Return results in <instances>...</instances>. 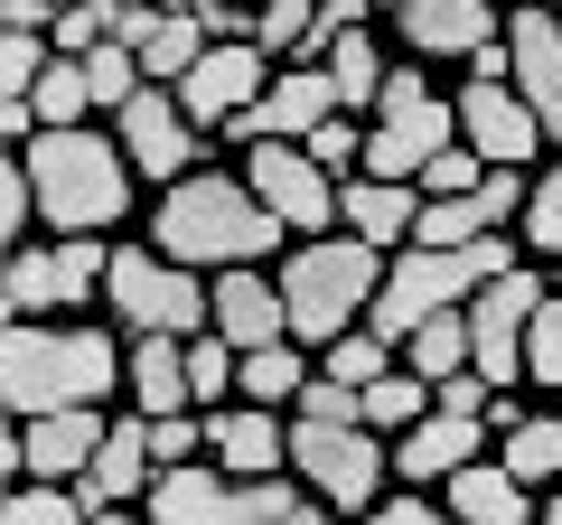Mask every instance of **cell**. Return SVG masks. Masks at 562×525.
Listing matches in <instances>:
<instances>
[{"instance_id": "c3c4849f", "label": "cell", "mask_w": 562, "mask_h": 525, "mask_svg": "<svg viewBox=\"0 0 562 525\" xmlns=\"http://www.w3.org/2000/svg\"><path fill=\"white\" fill-rule=\"evenodd\" d=\"M357 525H460V516H441L431 498H384V506H366Z\"/></svg>"}, {"instance_id": "6da1fadb", "label": "cell", "mask_w": 562, "mask_h": 525, "mask_svg": "<svg viewBox=\"0 0 562 525\" xmlns=\"http://www.w3.org/2000/svg\"><path fill=\"white\" fill-rule=\"evenodd\" d=\"M291 225L254 198V179H225V169H188L179 188H160V216H150V244L188 272H235V262L281 254Z\"/></svg>"}, {"instance_id": "836d02e7", "label": "cell", "mask_w": 562, "mask_h": 525, "mask_svg": "<svg viewBox=\"0 0 562 525\" xmlns=\"http://www.w3.org/2000/svg\"><path fill=\"white\" fill-rule=\"evenodd\" d=\"M0 525H94V506H85L66 479H20L10 506H0Z\"/></svg>"}, {"instance_id": "f35d334b", "label": "cell", "mask_w": 562, "mask_h": 525, "mask_svg": "<svg viewBox=\"0 0 562 525\" xmlns=\"http://www.w3.org/2000/svg\"><path fill=\"white\" fill-rule=\"evenodd\" d=\"M47 38H57V57H94V47L113 38V0H66Z\"/></svg>"}, {"instance_id": "d4e9b609", "label": "cell", "mask_w": 562, "mask_h": 525, "mask_svg": "<svg viewBox=\"0 0 562 525\" xmlns=\"http://www.w3.org/2000/svg\"><path fill=\"white\" fill-rule=\"evenodd\" d=\"M132 413H198L188 394V338H132Z\"/></svg>"}, {"instance_id": "f1b7e54d", "label": "cell", "mask_w": 562, "mask_h": 525, "mask_svg": "<svg viewBox=\"0 0 562 525\" xmlns=\"http://www.w3.org/2000/svg\"><path fill=\"white\" fill-rule=\"evenodd\" d=\"M497 206H487V188L479 198H422V225H413V244H487L497 235Z\"/></svg>"}, {"instance_id": "5bb4252c", "label": "cell", "mask_w": 562, "mask_h": 525, "mask_svg": "<svg viewBox=\"0 0 562 525\" xmlns=\"http://www.w3.org/2000/svg\"><path fill=\"white\" fill-rule=\"evenodd\" d=\"M460 142L479 150L487 169H525L543 142H553V132H543V113L516 94V85H497V76H469V85H460Z\"/></svg>"}, {"instance_id": "8992f818", "label": "cell", "mask_w": 562, "mask_h": 525, "mask_svg": "<svg viewBox=\"0 0 562 525\" xmlns=\"http://www.w3.org/2000/svg\"><path fill=\"white\" fill-rule=\"evenodd\" d=\"M103 301H113V320L132 328V338H198V328H216V291H206V272L169 262L160 244H113Z\"/></svg>"}, {"instance_id": "1f68e13d", "label": "cell", "mask_w": 562, "mask_h": 525, "mask_svg": "<svg viewBox=\"0 0 562 525\" xmlns=\"http://www.w3.org/2000/svg\"><path fill=\"white\" fill-rule=\"evenodd\" d=\"M206 47H216V38H206V20H198V10H169V20H160V38L140 47V76H160V85H179L188 66L206 57Z\"/></svg>"}, {"instance_id": "7dc6e473", "label": "cell", "mask_w": 562, "mask_h": 525, "mask_svg": "<svg viewBox=\"0 0 562 525\" xmlns=\"http://www.w3.org/2000/svg\"><path fill=\"white\" fill-rule=\"evenodd\" d=\"M487 394H497V384H487L479 366H460V376H441V384H431V404H441V413H479Z\"/></svg>"}, {"instance_id": "7402d4cb", "label": "cell", "mask_w": 562, "mask_h": 525, "mask_svg": "<svg viewBox=\"0 0 562 525\" xmlns=\"http://www.w3.org/2000/svg\"><path fill=\"white\" fill-rule=\"evenodd\" d=\"M103 413L94 404H66V413H38V423H20V450H29V479H85L103 450Z\"/></svg>"}, {"instance_id": "9c48e42d", "label": "cell", "mask_w": 562, "mask_h": 525, "mask_svg": "<svg viewBox=\"0 0 562 525\" xmlns=\"http://www.w3.org/2000/svg\"><path fill=\"white\" fill-rule=\"evenodd\" d=\"M103 272H113V244L103 235H57V244H10V282H0V301H10V320H47V310H85L103 301Z\"/></svg>"}, {"instance_id": "60d3db41", "label": "cell", "mask_w": 562, "mask_h": 525, "mask_svg": "<svg viewBox=\"0 0 562 525\" xmlns=\"http://www.w3.org/2000/svg\"><path fill=\"white\" fill-rule=\"evenodd\" d=\"M132 66H140V47H122V38H103L94 57H85V76H94V103H103V113H122V103L140 94V85H132Z\"/></svg>"}, {"instance_id": "7c38bea8", "label": "cell", "mask_w": 562, "mask_h": 525, "mask_svg": "<svg viewBox=\"0 0 562 525\" xmlns=\"http://www.w3.org/2000/svg\"><path fill=\"white\" fill-rule=\"evenodd\" d=\"M262 85H272V47H254V38H216L179 85H169V94L188 103V122H198V132H225L244 103H262Z\"/></svg>"}, {"instance_id": "52a82bcc", "label": "cell", "mask_w": 562, "mask_h": 525, "mask_svg": "<svg viewBox=\"0 0 562 525\" xmlns=\"http://www.w3.org/2000/svg\"><path fill=\"white\" fill-rule=\"evenodd\" d=\"M450 132H460V103L431 94L422 66H384L375 132H366V179H422L431 150H450Z\"/></svg>"}, {"instance_id": "e0dca14e", "label": "cell", "mask_w": 562, "mask_h": 525, "mask_svg": "<svg viewBox=\"0 0 562 525\" xmlns=\"http://www.w3.org/2000/svg\"><path fill=\"white\" fill-rule=\"evenodd\" d=\"M506 57H516V94L543 113V132L562 142V20L543 0H516V20H506Z\"/></svg>"}, {"instance_id": "d6986e66", "label": "cell", "mask_w": 562, "mask_h": 525, "mask_svg": "<svg viewBox=\"0 0 562 525\" xmlns=\"http://www.w3.org/2000/svg\"><path fill=\"white\" fill-rule=\"evenodd\" d=\"M487 450V432H479V413H422L413 432H394V479H413V488H431V479H460L469 460Z\"/></svg>"}, {"instance_id": "ab89813d", "label": "cell", "mask_w": 562, "mask_h": 525, "mask_svg": "<svg viewBox=\"0 0 562 525\" xmlns=\"http://www.w3.org/2000/svg\"><path fill=\"white\" fill-rule=\"evenodd\" d=\"M301 150H310V160L328 169V179H357V169H366V142H357V113H328V122H319V132H310Z\"/></svg>"}, {"instance_id": "3957f363", "label": "cell", "mask_w": 562, "mask_h": 525, "mask_svg": "<svg viewBox=\"0 0 562 525\" xmlns=\"http://www.w3.org/2000/svg\"><path fill=\"white\" fill-rule=\"evenodd\" d=\"M122 347L103 328H47V320H10V357H0V394L20 423L38 413H66V404H103L122 394Z\"/></svg>"}, {"instance_id": "d590c367", "label": "cell", "mask_w": 562, "mask_h": 525, "mask_svg": "<svg viewBox=\"0 0 562 525\" xmlns=\"http://www.w3.org/2000/svg\"><path fill=\"white\" fill-rule=\"evenodd\" d=\"M29 103H38V122H85V113H94V76H85V57H57L38 85H29Z\"/></svg>"}, {"instance_id": "4dcf8cb0", "label": "cell", "mask_w": 562, "mask_h": 525, "mask_svg": "<svg viewBox=\"0 0 562 525\" xmlns=\"http://www.w3.org/2000/svg\"><path fill=\"white\" fill-rule=\"evenodd\" d=\"M403 347H413V376H431V384L460 376V366H469V310H431Z\"/></svg>"}, {"instance_id": "d6a6232c", "label": "cell", "mask_w": 562, "mask_h": 525, "mask_svg": "<svg viewBox=\"0 0 562 525\" xmlns=\"http://www.w3.org/2000/svg\"><path fill=\"white\" fill-rule=\"evenodd\" d=\"M328 76H338V113H375V94H384V57L366 47V29H347V38L328 47Z\"/></svg>"}, {"instance_id": "f6af8a7d", "label": "cell", "mask_w": 562, "mask_h": 525, "mask_svg": "<svg viewBox=\"0 0 562 525\" xmlns=\"http://www.w3.org/2000/svg\"><path fill=\"white\" fill-rule=\"evenodd\" d=\"M29 225H38V179H29V160H10V179H0V235L29 244Z\"/></svg>"}, {"instance_id": "db71d44e", "label": "cell", "mask_w": 562, "mask_h": 525, "mask_svg": "<svg viewBox=\"0 0 562 525\" xmlns=\"http://www.w3.org/2000/svg\"><path fill=\"white\" fill-rule=\"evenodd\" d=\"M543 525H562V498H553V506H543Z\"/></svg>"}, {"instance_id": "44dd1931", "label": "cell", "mask_w": 562, "mask_h": 525, "mask_svg": "<svg viewBox=\"0 0 562 525\" xmlns=\"http://www.w3.org/2000/svg\"><path fill=\"white\" fill-rule=\"evenodd\" d=\"M403 47L413 57H479L497 47V0H403Z\"/></svg>"}, {"instance_id": "484cf974", "label": "cell", "mask_w": 562, "mask_h": 525, "mask_svg": "<svg viewBox=\"0 0 562 525\" xmlns=\"http://www.w3.org/2000/svg\"><path fill=\"white\" fill-rule=\"evenodd\" d=\"M441 488H450V516L460 525H525L535 516V506H525V479L506 460H469L460 479H441Z\"/></svg>"}, {"instance_id": "816d5d0a", "label": "cell", "mask_w": 562, "mask_h": 525, "mask_svg": "<svg viewBox=\"0 0 562 525\" xmlns=\"http://www.w3.org/2000/svg\"><path fill=\"white\" fill-rule=\"evenodd\" d=\"M328 516H338V506H328V498H301V506H291V516H262V525H328Z\"/></svg>"}, {"instance_id": "ffe728a7", "label": "cell", "mask_w": 562, "mask_h": 525, "mask_svg": "<svg viewBox=\"0 0 562 525\" xmlns=\"http://www.w3.org/2000/svg\"><path fill=\"white\" fill-rule=\"evenodd\" d=\"M150 479H160V450H150V413H122V423L103 432L94 469L76 479V498H85V506H132V498H150Z\"/></svg>"}, {"instance_id": "ee69618b", "label": "cell", "mask_w": 562, "mask_h": 525, "mask_svg": "<svg viewBox=\"0 0 562 525\" xmlns=\"http://www.w3.org/2000/svg\"><path fill=\"white\" fill-rule=\"evenodd\" d=\"M525 376H535V384H562V301H553V291H543L535 328H525Z\"/></svg>"}, {"instance_id": "5b68a950", "label": "cell", "mask_w": 562, "mask_h": 525, "mask_svg": "<svg viewBox=\"0 0 562 525\" xmlns=\"http://www.w3.org/2000/svg\"><path fill=\"white\" fill-rule=\"evenodd\" d=\"M497 272H516L497 235L487 244H403V254L384 262V291H375V310H366V328H375V338H413L431 310H460V291H487Z\"/></svg>"}, {"instance_id": "8fae6325", "label": "cell", "mask_w": 562, "mask_h": 525, "mask_svg": "<svg viewBox=\"0 0 562 525\" xmlns=\"http://www.w3.org/2000/svg\"><path fill=\"white\" fill-rule=\"evenodd\" d=\"M113 132H122V150H132V169L160 179V188H179L188 169H198V150H206V132L188 122V103L169 94V85H140V94L113 113Z\"/></svg>"}, {"instance_id": "7bdbcfd3", "label": "cell", "mask_w": 562, "mask_h": 525, "mask_svg": "<svg viewBox=\"0 0 562 525\" xmlns=\"http://www.w3.org/2000/svg\"><path fill=\"white\" fill-rule=\"evenodd\" d=\"M479 188H487V160H479V150H431V169H422V198H479Z\"/></svg>"}, {"instance_id": "2e32d148", "label": "cell", "mask_w": 562, "mask_h": 525, "mask_svg": "<svg viewBox=\"0 0 562 525\" xmlns=\"http://www.w3.org/2000/svg\"><path fill=\"white\" fill-rule=\"evenodd\" d=\"M328 113H338V76L328 66H291V76L262 85V103H244L225 122V142H310Z\"/></svg>"}, {"instance_id": "b9f144b4", "label": "cell", "mask_w": 562, "mask_h": 525, "mask_svg": "<svg viewBox=\"0 0 562 525\" xmlns=\"http://www.w3.org/2000/svg\"><path fill=\"white\" fill-rule=\"evenodd\" d=\"M516 235L535 244V254H562V160L535 179V198H525V225H516Z\"/></svg>"}, {"instance_id": "83f0119b", "label": "cell", "mask_w": 562, "mask_h": 525, "mask_svg": "<svg viewBox=\"0 0 562 525\" xmlns=\"http://www.w3.org/2000/svg\"><path fill=\"white\" fill-rule=\"evenodd\" d=\"M188 394H198V413H216L225 394H244V347L216 338V328H198L188 338Z\"/></svg>"}, {"instance_id": "74e56055", "label": "cell", "mask_w": 562, "mask_h": 525, "mask_svg": "<svg viewBox=\"0 0 562 525\" xmlns=\"http://www.w3.org/2000/svg\"><path fill=\"white\" fill-rule=\"evenodd\" d=\"M310 29H319V0H262L254 10V47H272V57H301Z\"/></svg>"}, {"instance_id": "30bf717a", "label": "cell", "mask_w": 562, "mask_h": 525, "mask_svg": "<svg viewBox=\"0 0 562 525\" xmlns=\"http://www.w3.org/2000/svg\"><path fill=\"white\" fill-rule=\"evenodd\" d=\"M291 469H301L310 498H328L338 516H366L375 488H384V469H394V450H375L366 423H301V413H291Z\"/></svg>"}, {"instance_id": "ba28073f", "label": "cell", "mask_w": 562, "mask_h": 525, "mask_svg": "<svg viewBox=\"0 0 562 525\" xmlns=\"http://www.w3.org/2000/svg\"><path fill=\"white\" fill-rule=\"evenodd\" d=\"M150 525H262V516H291V479H235V469H198V460H179V469H160L150 479Z\"/></svg>"}, {"instance_id": "8d00e7d4", "label": "cell", "mask_w": 562, "mask_h": 525, "mask_svg": "<svg viewBox=\"0 0 562 525\" xmlns=\"http://www.w3.org/2000/svg\"><path fill=\"white\" fill-rule=\"evenodd\" d=\"M384 347H394V338H375V328H347V338L319 347V376H338V384H375L384 366H394Z\"/></svg>"}, {"instance_id": "603a6c76", "label": "cell", "mask_w": 562, "mask_h": 525, "mask_svg": "<svg viewBox=\"0 0 562 525\" xmlns=\"http://www.w3.org/2000/svg\"><path fill=\"white\" fill-rule=\"evenodd\" d=\"M216 338H235V347H272V338H291V301H281V282H262L254 262L216 272Z\"/></svg>"}, {"instance_id": "681fc988", "label": "cell", "mask_w": 562, "mask_h": 525, "mask_svg": "<svg viewBox=\"0 0 562 525\" xmlns=\"http://www.w3.org/2000/svg\"><path fill=\"white\" fill-rule=\"evenodd\" d=\"M206 38H254V10H235V0H198Z\"/></svg>"}, {"instance_id": "e575fe53", "label": "cell", "mask_w": 562, "mask_h": 525, "mask_svg": "<svg viewBox=\"0 0 562 525\" xmlns=\"http://www.w3.org/2000/svg\"><path fill=\"white\" fill-rule=\"evenodd\" d=\"M497 460L516 469L525 488L562 479V423H543V413H525V423H506V450H497Z\"/></svg>"}, {"instance_id": "f5cc1de1", "label": "cell", "mask_w": 562, "mask_h": 525, "mask_svg": "<svg viewBox=\"0 0 562 525\" xmlns=\"http://www.w3.org/2000/svg\"><path fill=\"white\" fill-rule=\"evenodd\" d=\"M94 525H132V506H94Z\"/></svg>"}, {"instance_id": "277c9868", "label": "cell", "mask_w": 562, "mask_h": 525, "mask_svg": "<svg viewBox=\"0 0 562 525\" xmlns=\"http://www.w3.org/2000/svg\"><path fill=\"white\" fill-rule=\"evenodd\" d=\"M384 291V244L366 235H301L281 254V301H291V338L328 347L357 328V310H375Z\"/></svg>"}, {"instance_id": "4316f807", "label": "cell", "mask_w": 562, "mask_h": 525, "mask_svg": "<svg viewBox=\"0 0 562 525\" xmlns=\"http://www.w3.org/2000/svg\"><path fill=\"white\" fill-rule=\"evenodd\" d=\"M319 376V366L301 357V338H272V347H244V404H301V384Z\"/></svg>"}, {"instance_id": "ac0fdd59", "label": "cell", "mask_w": 562, "mask_h": 525, "mask_svg": "<svg viewBox=\"0 0 562 525\" xmlns=\"http://www.w3.org/2000/svg\"><path fill=\"white\" fill-rule=\"evenodd\" d=\"M206 450L235 479H272V469H291V423L272 404H216L206 413Z\"/></svg>"}, {"instance_id": "f907efd6", "label": "cell", "mask_w": 562, "mask_h": 525, "mask_svg": "<svg viewBox=\"0 0 562 525\" xmlns=\"http://www.w3.org/2000/svg\"><path fill=\"white\" fill-rule=\"evenodd\" d=\"M57 10H66V0H0V20H10V29H57Z\"/></svg>"}, {"instance_id": "11a10c76", "label": "cell", "mask_w": 562, "mask_h": 525, "mask_svg": "<svg viewBox=\"0 0 562 525\" xmlns=\"http://www.w3.org/2000/svg\"><path fill=\"white\" fill-rule=\"evenodd\" d=\"M375 10H403V0H375Z\"/></svg>"}, {"instance_id": "7a4b0ae2", "label": "cell", "mask_w": 562, "mask_h": 525, "mask_svg": "<svg viewBox=\"0 0 562 525\" xmlns=\"http://www.w3.org/2000/svg\"><path fill=\"white\" fill-rule=\"evenodd\" d=\"M29 179H38V216L57 235H103V225L132 216V150L122 132H85V122H47L38 142H20Z\"/></svg>"}, {"instance_id": "9a60e30c", "label": "cell", "mask_w": 562, "mask_h": 525, "mask_svg": "<svg viewBox=\"0 0 562 525\" xmlns=\"http://www.w3.org/2000/svg\"><path fill=\"white\" fill-rule=\"evenodd\" d=\"M535 310H543L535 272H497V282L469 301V366H479L487 384L525 376V328H535Z\"/></svg>"}, {"instance_id": "f546056e", "label": "cell", "mask_w": 562, "mask_h": 525, "mask_svg": "<svg viewBox=\"0 0 562 525\" xmlns=\"http://www.w3.org/2000/svg\"><path fill=\"white\" fill-rule=\"evenodd\" d=\"M422 413H431V376H413V366H384L366 384V432H413Z\"/></svg>"}, {"instance_id": "4fadbf2b", "label": "cell", "mask_w": 562, "mask_h": 525, "mask_svg": "<svg viewBox=\"0 0 562 525\" xmlns=\"http://www.w3.org/2000/svg\"><path fill=\"white\" fill-rule=\"evenodd\" d=\"M244 179H254V198L272 206L291 235H319V225H338V179H328V169L310 160L301 142H262V150H244Z\"/></svg>"}, {"instance_id": "bcb514c9", "label": "cell", "mask_w": 562, "mask_h": 525, "mask_svg": "<svg viewBox=\"0 0 562 525\" xmlns=\"http://www.w3.org/2000/svg\"><path fill=\"white\" fill-rule=\"evenodd\" d=\"M150 450H160V469L198 460L206 450V413H160V423H150Z\"/></svg>"}, {"instance_id": "cb8c5ba5", "label": "cell", "mask_w": 562, "mask_h": 525, "mask_svg": "<svg viewBox=\"0 0 562 525\" xmlns=\"http://www.w3.org/2000/svg\"><path fill=\"white\" fill-rule=\"evenodd\" d=\"M338 225H357L366 244H413V225H422V198H413V179H338Z\"/></svg>"}]
</instances>
